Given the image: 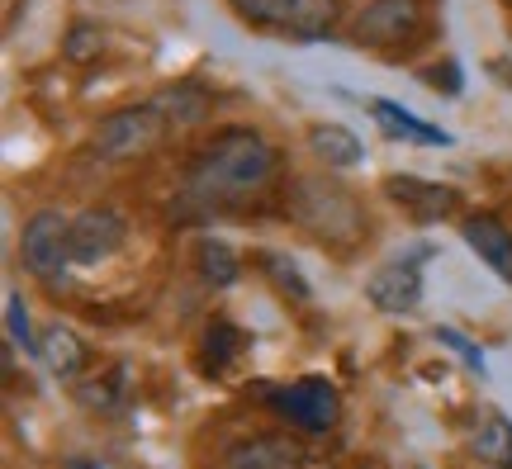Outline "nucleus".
Returning <instances> with one entry per match:
<instances>
[{
    "label": "nucleus",
    "instance_id": "nucleus-1",
    "mask_svg": "<svg viewBox=\"0 0 512 469\" xmlns=\"http://www.w3.org/2000/svg\"><path fill=\"white\" fill-rule=\"evenodd\" d=\"M275 147L256 133V128H228L214 143L195 152V162L185 171V199L190 209H228L238 199L261 195L275 176Z\"/></svg>",
    "mask_w": 512,
    "mask_h": 469
},
{
    "label": "nucleus",
    "instance_id": "nucleus-2",
    "mask_svg": "<svg viewBox=\"0 0 512 469\" xmlns=\"http://www.w3.org/2000/svg\"><path fill=\"white\" fill-rule=\"evenodd\" d=\"M171 133V119H166L157 100H147V105H124L105 114L91 133V152L100 162L110 166H124V162H138L147 152H157L162 138Z\"/></svg>",
    "mask_w": 512,
    "mask_h": 469
},
{
    "label": "nucleus",
    "instance_id": "nucleus-3",
    "mask_svg": "<svg viewBox=\"0 0 512 469\" xmlns=\"http://www.w3.org/2000/svg\"><path fill=\"white\" fill-rule=\"evenodd\" d=\"M19 261H24V271L38 275V280H48L53 285L57 275H67L72 261V218H62L57 209H38L29 223H24V233H19Z\"/></svg>",
    "mask_w": 512,
    "mask_h": 469
},
{
    "label": "nucleus",
    "instance_id": "nucleus-4",
    "mask_svg": "<svg viewBox=\"0 0 512 469\" xmlns=\"http://www.w3.org/2000/svg\"><path fill=\"white\" fill-rule=\"evenodd\" d=\"M266 398H271L275 413L290 417L294 427H304V432H313V436L332 432V427H337V413H342L337 389H332V379H323V375L294 379V384H275Z\"/></svg>",
    "mask_w": 512,
    "mask_h": 469
},
{
    "label": "nucleus",
    "instance_id": "nucleus-5",
    "mask_svg": "<svg viewBox=\"0 0 512 469\" xmlns=\"http://www.w3.org/2000/svg\"><path fill=\"white\" fill-rule=\"evenodd\" d=\"M233 5L242 10V19L290 38L328 34L332 19H337V0H233Z\"/></svg>",
    "mask_w": 512,
    "mask_h": 469
},
{
    "label": "nucleus",
    "instance_id": "nucleus-6",
    "mask_svg": "<svg viewBox=\"0 0 512 469\" xmlns=\"http://www.w3.org/2000/svg\"><path fill=\"white\" fill-rule=\"evenodd\" d=\"M128 237V223L119 209L100 204V209H86V214L72 218V261L76 266H100L110 261Z\"/></svg>",
    "mask_w": 512,
    "mask_h": 469
},
{
    "label": "nucleus",
    "instance_id": "nucleus-7",
    "mask_svg": "<svg viewBox=\"0 0 512 469\" xmlns=\"http://www.w3.org/2000/svg\"><path fill=\"white\" fill-rule=\"evenodd\" d=\"M366 299L380 313L389 318H399V313H413L422 299V271H418V256H408V261H389L380 271L370 275L366 285Z\"/></svg>",
    "mask_w": 512,
    "mask_h": 469
},
{
    "label": "nucleus",
    "instance_id": "nucleus-8",
    "mask_svg": "<svg viewBox=\"0 0 512 469\" xmlns=\"http://www.w3.org/2000/svg\"><path fill=\"white\" fill-rule=\"evenodd\" d=\"M418 0H370L361 19H356V38L361 43H380V48H394L403 38L418 34Z\"/></svg>",
    "mask_w": 512,
    "mask_h": 469
},
{
    "label": "nucleus",
    "instance_id": "nucleus-9",
    "mask_svg": "<svg viewBox=\"0 0 512 469\" xmlns=\"http://www.w3.org/2000/svg\"><path fill=\"white\" fill-rule=\"evenodd\" d=\"M38 361L48 365L53 379L76 384L81 370H86V361H91V346H86V337H81L76 327L53 323V327H43V337H38Z\"/></svg>",
    "mask_w": 512,
    "mask_h": 469
},
{
    "label": "nucleus",
    "instance_id": "nucleus-10",
    "mask_svg": "<svg viewBox=\"0 0 512 469\" xmlns=\"http://www.w3.org/2000/svg\"><path fill=\"white\" fill-rule=\"evenodd\" d=\"M460 237H465V247H470L503 285H512V233L498 218H489V214L465 218V223H460Z\"/></svg>",
    "mask_w": 512,
    "mask_h": 469
},
{
    "label": "nucleus",
    "instance_id": "nucleus-11",
    "mask_svg": "<svg viewBox=\"0 0 512 469\" xmlns=\"http://www.w3.org/2000/svg\"><path fill=\"white\" fill-rule=\"evenodd\" d=\"M228 469H304V451H299V441H290V436H247V441H238L233 451H228V460H223Z\"/></svg>",
    "mask_w": 512,
    "mask_h": 469
},
{
    "label": "nucleus",
    "instance_id": "nucleus-12",
    "mask_svg": "<svg viewBox=\"0 0 512 469\" xmlns=\"http://www.w3.org/2000/svg\"><path fill=\"white\" fill-rule=\"evenodd\" d=\"M370 119L380 124L384 138H399V143H413V147H451V133H441L437 124L418 119L413 109L394 105V100H370Z\"/></svg>",
    "mask_w": 512,
    "mask_h": 469
},
{
    "label": "nucleus",
    "instance_id": "nucleus-13",
    "mask_svg": "<svg viewBox=\"0 0 512 469\" xmlns=\"http://www.w3.org/2000/svg\"><path fill=\"white\" fill-rule=\"evenodd\" d=\"M384 195H394V204L408 209L413 218H446L451 204H456L451 190L427 185V181H418V176H389V181H384Z\"/></svg>",
    "mask_w": 512,
    "mask_h": 469
},
{
    "label": "nucleus",
    "instance_id": "nucleus-14",
    "mask_svg": "<svg viewBox=\"0 0 512 469\" xmlns=\"http://www.w3.org/2000/svg\"><path fill=\"white\" fill-rule=\"evenodd\" d=\"M309 147H313V157L328 162V166L361 162V143H356V133H347L342 124H313L309 128Z\"/></svg>",
    "mask_w": 512,
    "mask_h": 469
},
{
    "label": "nucleus",
    "instance_id": "nucleus-15",
    "mask_svg": "<svg viewBox=\"0 0 512 469\" xmlns=\"http://www.w3.org/2000/svg\"><path fill=\"white\" fill-rule=\"evenodd\" d=\"M128 375H124V365H114L110 375H100V379H86L81 389H76V398L86 403V408H95V413H119L128 403Z\"/></svg>",
    "mask_w": 512,
    "mask_h": 469
},
{
    "label": "nucleus",
    "instance_id": "nucleus-16",
    "mask_svg": "<svg viewBox=\"0 0 512 469\" xmlns=\"http://www.w3.org/2000/svg\"><path fill=\"white\" fill-rule=\"evenodd\" d=\"M157 109L171 119V128H190L209 114V100H204L195 86H171V91L157 95Z\"/></svg>",
    "mask_w": 512,
    "mask_h": 469
},
{
    "label": "nucleus",
    "instance_id": "nucleus-17",
    "mask_svg": "<svg viewBox=\"0 0 512 469\" xmlns=\"http://www.w3.org/2000/svg\"><path fill=\"white\" fill-rule=\"evenodd\" d=\"M195 261H200V275L214 289H228L233 280H238V256L228 252V242H219V237H204Z\"/></svg>",
    "mask_w": 512,
    "mask_h": 469
},
{
    "label": "nucleus",
    "instance_id": "nucleus-18",
    "mask_svg": "<svg viewBox=\"0 0 512 469\" xmlns=\"http://www.w3.org/2000/svg\"><path fill=\"white\" fill-rule=\"evenodd\" d=\"M475 451L489 460V465H498V469H512V427L503 422V417H489L484 427L475 432Z\"/></svg>",
    "mask_w": 512,
    "mask_h": 469
},
{
    "label": "nucleus",
    "instance_id": "nucleus-19",
    "mask_svg": "<svg viewBox=\"0 0 512 469\" xmlns=\"http://www.w3.org/2000/svg\"><path fill=\"white\" fill-rule=\"evenodd\" d=\"M242 346H247V337H242L238 327H233V323H214V327H209V337H204V351H209V356H204V365L219 375L223 365L242 356Z\"/></svg>",
    "mask_w": 512,
    "mask_h": 469
},
{
    "label": "nucleus",
    "instance_id": "nucleus-20",
    "mask_svg": "<svg viewBox=\"0 0 512 469\" xmlns=\"http://www.w3.org/2000/svg\"><path fill=\"white\" fill-rule=\"evenodd\" d=\"M5 318H10V342H15L19 351H34V356H38V342H34V332H29V308H24V299H19V294H10V299H5Z\"/></svg>",
    "mask_w": 512,
    "mask_h": 469
},
{
    "label": "nucleus",
    "instance_id": "nucleus-21",
    "mask_svg": "<svg viewBox=\"0 0 512 469\" xmlns=\"http://www.w3.org/2000/svg\"><path fill=\"white\" fill-rule=\"evenodd\" d=\"M266 266H271V271H275V280H280V285L290 289L294 299H309V285L299 280V271H294V266H285L280 256H266Z\"/></svg>",
    "mask_w": 512,
    "mask_h": 469
},
{
    "label": "nucleus",
    "instance_id": "nucleus-22",
    "mask_svg": "<svg viewBox=\"0 0 512 469\" xmlns=\"http://www.w3.org/2000/svg\"><path fill=\"white\" fill-rule=\"evenodd\" d=\"M437 342L456 346V351H460V361L470 365V370H479V375H484V356H479V351H475V346H470V342H465L460 332H451V327H441V332H437Z\"/></svg>",
    "mask_w": 512,
    "mask_h": 469
},
{
    "label": "nucleus",
    "instance_id": "nucleus-23",
    "mask_svg": "<svg viewBox=\"0 0 512 469\" xmlns=\"http://www.w3.org/2000/svg\"><path fill=\"white\" fill-rule=\"evenodd\" d=\"M72 469H100V465H91V460H72Z\"/></svg>",
    "mask_w": 512,
    "mask_h": 469
}]
</instances>
